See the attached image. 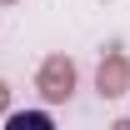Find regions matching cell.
Listing matches in <instances>:
<instances>
[{"mask_svg":"<svg viewBox=\"0 0 130 130\" xmlns=\"http://www.w3.org/2000/svg\"><path fill=\"white\" fill-rule=\"evenodd\" d=\"M5 125L10 130H50V110H5Z\"/></svg>","mask_w":130,"mask_h":130,"instance_id":"cell-3","label":"cell"},{"mask_svg":"<svg viewBox=\"0 0 130 130\" xmlns=\"http://www.w3.org/2000/svg\"><path fill=\"white\" fill-rule=\"evenodd\" d=\"M95 90H100V100L130 95V55L120 45H105V55H100V65H95Z\"/></svg>","mask_w":130,"mask_h":130,"instance_id":"cell-2","label":"cell"},{"mask_svg":"<svg viewBox=\"0 0 130 130\" xmlns=\"http://www.w3.org/2000/svg\"><path fill=\"white\" fill-rule=\"evenodd\" d=\"M5 110H10V85L0 80V120H5Z\"/></svg>","mask_w":130,"mask_h":130,"instance_id":"cell-4","label":"cell"},{"mask_svg":"<svg viewBox=\"0 0 130 130\" xmlns=\"http://www.w3.org/2000/svg\"><path fill=\"white\" fill-rule=\"evenodd\" d=\"M75 85H80V70H75L70 55H45V60H40V70H35V90H40L45 105H65V100L75 95Z\"/></svg>","mask_w":130,"mask_h":130,"instance_id":"cell-1","label":"cell"},{"mask_svg":"<svg viewBox=\"0 0 130 130\" xmlns=\"http://www.w3.org/2000/svg\"><path fill=\"white\" fill-rule=\"evenodd\" d=\"M0 5H20V0H0Z\"/></svg>","mask_w":130,"mask_h":130,"instance_id":"cell-5","label":"cell"}]
</instances>
